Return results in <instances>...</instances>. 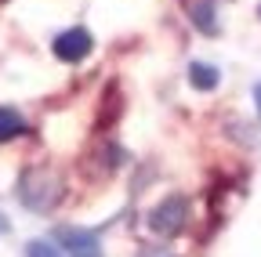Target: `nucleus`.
Masks as SVG:
<instances>
[{
	"mask_svg": "<svg viewBox=\"0 0 261 257\" xmlns=\"http://www.w3.org/2000/svg\"><path fill=\"white\" fill-rule=\"evenodd\" d=\"M142 257H178L171 246H149V250H142Z\"/></svg>",
	"mask_w": 261,
	"mask_h": 257,
	"instance_id": "1a4fd4ad",
	"label": "nucleus"
},
{
	"mask_svg": "<svg viewBox=\"0 0 261 257\" xmlns=\"http://www.w3.org/2000/svg\"><path fill=\"white\" fill-rule=\"evenodd\" d=\"M15 196H18V203H22L25 210H33V214H51V210L62 203V196H65V185H62V178H58L55 170H47V167H25V170L18 174Z\"/></svg>",
	"mask_w": 261,
	"mask_h": 257,
	"instance_id": "f257e3e1",
	"label": "nucleus"
},
{
	"mask_svg": "<svg viewBox=\"0 0 261 257\" xmlns=\"http://www.w3.org/2000/svg\"><path fill=\"white\" fill-rule=\"evenodd\" d=\"M185 15H189V22L200 29V33H207V37L218 33V11H214V0H185Z\"/></svg>",
	"mask_w": 261,
	"mask_h": 257,
	"instance_id": "39448f33",
	"label": "nucleus"
},
{
	"mask_svg": "<svg viewBox=\"0 0 261 257\" xmlns=\"http://www.w3.org/2000/svg\"><path fill=\"white\" fill-rule=\"evenodd\" d=\"M257 15H261V8H257Z\"/></svg>",
	"mask_w": 261,
	"mask_h": 257,
	"instance_id": "9b49d317",
	"label": "nucleus"
},
{
	"mask_svg": "<svg viewBox=\"0 0 261 257\" xmlns=\"http://www.w3.org/2000/svg\"><path fill=\"white\" fill-rule=\"evenodd\" d=\"M22 131H25L22 112H18V109H11V105H0V145L11 141V138H18Z\"/></svg>",
	"mask_w": 261,
	"mask_h": 257,
	"instance_id": "0eeeda50",
	"label": "nucleus"
},
{
	"mask_svg": "<svg viewBox=\"0 0 261 257\" xmlns=\"http://www.w3.org/2000/svg\"><path fill=\"white\" fill-rule=\"evenodd\" d=\"M189 83L196 91H214L221 83V73L211 66V62H189Z\"/></svg>",
	"mask_w": 261,
	"mask_h": 257,
	"instance_id": "423d86ee",
	"label": "nucleus"
},
{
	"mask_svg": "<svg viewBox=\"0 0 261 257\" xmlns=\"http://www.w3.org/2000/svg\"><path fill=\"white\" fill-rule=\"evenodd\" d=\"M185 221H189V199L185 196H167L149 210V229L160 239H174L185 229Z\"/></svg>",
	"mask_w": 261,
	"mask_h": 257,
	"instance_id": "f03ea898",
	"label": "nucleus"
},
{
	"mask_svg": "<svg viewBox=\"0 0 261 257\" xmlns=\"http://www.w3.org/2000/svg\"><path fill=\"white\" fill-rule=\"evenodd\" d=\"M254 105H257V116H261V80L254 83Z\"/></svg>",
	"mask_w": 261,
	"mask_h": 257,
	"instance_id": "9d476101",
	"label": "nucleus"
},
{
	"mask_svg": "<svg viewBox=\"0 0 261 257\" xmlns=\"http://www.w3.org/2000/svg\"><path fill=\"white\" fill-rule=\"evenodd\" d=\"M25 257H62V250L47 239H29L25 243Z\"/></svg>",
	"mask_w": 261,
	"mask_h": 257,
	"instance_id": "6e6552de",
	"label": "nucleus"
},
{
	"mask_svg": "<svg viewBox=\"0 0 261 257\" xmlns=\"http://www.w3.org/2000/svg\"><path fill=\"white\" fill-rule=\"evenodd\" d=\"M55 243L69 253V257H102V243H98V236L87 232V229L62 224V229H55Z\"/></svg>",
	"mask_w": 261,
	"mask_h": 257,
	"instance_id": "20e7f679",
	"label": "nucleus"
},
{
	"mask_svg": "<svg viewBox=\"0 0 261 257\" xmlns=\"http://www.w3.org/2000/svg\"><path fill=\"white\" fill-rule=\"evenodd\" d=\"M94 47V37L87 33L84 25H73V29H62V33L51 40V51L58 62H65V66H76V62H84Z\"/></svg>",
	"mask_w": 261,
	"mask_h": 257,
	"instance_id": "7ed1b4c3",
	"label": "nucleus"
}]
</instances>
